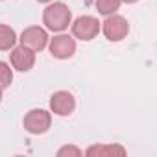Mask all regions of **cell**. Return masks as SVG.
I'll return each mask as SVG.
<instances>
[{
	"mask_svg": "<svg viewBox=\"0 0 157 157\" xmlns=\"http://www.w3.org/2000/svg\"><path fill=\"white\" fill-rule=\"evenodd\" d=\"M94 4H96L98 13H102L104 17H107V15H113V13L118 11L122 0H94Z\"/></svg>",
	"mask_w": 157,
	"mask_h": 157,
	"instance_id": "obj_11",
	"label": "cell"
},
{
	"mask_svg": "<svg viewBox=\"0 0 157 157\" xmlns=\"http://www.w3.org/2000/svg\"><path fill=\"white\" fill-rule=\"evenodd\" d=\"M83 151L80 148H76V146H63L57 150V157H65V155H74V157H80Z\"/></svg>",
	"mask_w": 157,
	"mask_h": 157,
	"instance_id": "obj_13",
	"label": "cell"
},
{
	"mask_svg": "<svg viewBox=\"0 0 157 157\" xmlns=\"http://www.w3.org/2000/svg\"><path fill=\"white\" fill-rule=\"evenodd\" d=\"M19 37L15 30L8 24H0V50H11L17 44Z\"/></svg>",
	"mask_w": 157,
	"mask_h": 157,
	"instance_id": "obj_10",
	"label": "cell"
},
{
	"mask_svg": "<svg viewBox=\"0 0 157 157\" xmlns=\"http://www.w3.org/2000/svg\"><path fill=\"white\" fill-rule=\"evenodd\" d=\"M2 91H4V89H2V87H0V102H2Z\"/></svg>",
	"mask_w": 157,
	"mask_h": 157,
	"instance_id": "obj_16",
	"label": "cell"
},
{
	"mask_svg": "<svg viewBox=\"0 0 157 157\" xmlns=\"http://www.w3.org/2000/svg\"><path fill=\"white\" fill-rule=\"evenodd\" d=\"M19 41H21V44L28 46L30 50L41 52V50H44L48 46V41L50 39H48V33H46L44 28H41V26H30V28H24L22 30Z\"/></svg>",
	"mask_w": 157,
	"mask_h": 157,
	"instance_id": "obj_5",
	"label": "cell"
},
{
	"mask_svg": "<svg viewBox=\"0 0 157 157\" xmlns=\"http://www.w3.org/2000/svg\"><path fill=\"white\" fill-rule=\"evenodd\" d=\"M72 35L80 41H93L100 33V21L93 15H82L70 22Z\"/></svg>",
	"mask_w": 157,
	"mask_h": 157,
	"instance_id": "obj_4",
	"label": "cell"
},
{
	"mask_svg": "<svg viewBox=\"0 0 157 157\" xmlns=\"http://www.w3.org/2000/svg\"><path fill=\"white\" fill-rule=\"evenodd\" d=\"M87 157H111V155H126V148L120 144H94L85 150Z\"/></svg>",
	"mask_w": 157,
	"mask_h": 157,
	"instance_id": "obj_9",
	"label": "cell"
},
{
	"mask_svg": "<svg viewBox=\"0 0 157 157\" xmlns=\"http://www.w3.org/2000/svg\"><path fill=\"white\" fill-rule=\"evenodd\" d=\"M10 63L15 70L19 72H28L33 68L35 65V52L30 50L28 46L24 44H19V46H13L11 48V54H10Z\"/></svg>",
	"mask_w": 157,
	"mask_h": 157,
	"instance_id": "obj_7",
	"label": "cell"
},
{
	"mask_svg": "<svg viewBox=\"0 0 157 157\" xmlns=\"http://www.w3.org/2000/svg\"><path fill=\"white\" fill-rule=\"evenodd\" d=\"M13 82V68L10 67V63L0 61V87L8 89Z\"/></svg>",
	"mask_w": 157,
	"mask_h": 157,
	"instance_id": "obj_12",
	"label": "cell"
},
{
	"mask_svg": "<svg viewBox=\"0 0 157 157\" xmlns=\"http://www.w3.org/2000/svg\"><path fill=\"white\" fill-rule=\"evenodd\" d=\"M22 126L28 133L32 135H41V133H46L52 126V113L46 111V109H30L26 115H24V120H22Z\"/></svg>",
	"mask_w": 157,
	"mask_h": 157,
	"instance_id": "obj_3",
	"label": "cell"
},
{
	"mask_svg": "<svg viewBox=\"0 0 157 157\" xmlns=\"http://www.w3.org/2000/svg\"><path fill=\"white\" fill-rule=\"evenodd\" d=\"M122 2H126V4H135V2H139V0H122Z\"/></svg>",
	"mask_w": 157,
	"mask_h": 157,
	"instance_id": "obj_14",
	"label": "cell"
},
{
	"mask_svg": "<svg viewBox=\"0 0 157 157\" xmlns=\"http://www.w3.org/2000/svg\"><path fill=\"white\" fill-rule=\"evenodd\" d=\"M100 32L105 35L107 41L111 43H118L122 39L128 37L129 33V24H128V19H124L122 15H107L104 19V22H100Z\"/></svg>",
	"mask_w": 157,
	"mask_h": 157,
	"instance_id": "obj_2",
	"label": "cell"
},
{
	"mask_svg": "<svg viewBox=\"0 0 157 157\" xmlns=\"http://www.w3.org/2000/svg\"><path fill=\"white\" fill-rule=\"evenodd\" d=\"M37 2H41V4H50L52 0H37Z\"/></svg>",
	"mask_w": 157,
	"mask_h": 157,
	"instance_id": "obj_15",
	"label": "cell"
},
{
	"mask_svg": "<svg viewBox=\"0 0 157 157\" xmlns=\"http://www.w3.org/2000/svg\"><path fill=\"white\" fill-rule=\"evenodd\" d=\"M76 109V98L68 91H57L50 96V111L57 117H68Z\"/></svg>",
	"mask_w": 157,
	"mask_h": 157,
	"instance_id": "obj_8",
	"label": "cell"
},
{
	"mask_svg": "<svg viewBox=\"0 0 157 157\" xmlns=\"http://www.w3.org/2000/svg\"><path fill=\"white\" fill-rule=\"evenodd\" d=\"M72 22V11L65 2H50L43 11V24L50 32H65Z\"/></svg>",
	"mask_w": 157,
	"mask_h": 157,
	"instance_id": "obj_1",
	"label": "cell"
},
{
	"mask_svg": "<svg viewBox=\"0 0 157 157\" xmlns=\"http://www.w3.org/2000/svg\"><path fill=\"white\" fill-rule=\"evenodd\" d=\"M48 48L56 59H68L76 52V39L67 33H59L48 41Z\"/></svg>",
	"mask_w": 157,
	"mask_h": 157,
	"instance_id": "obj_6",
	"label": "cell"
}]
</instances>
